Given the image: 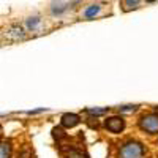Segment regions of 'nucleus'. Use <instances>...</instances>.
<instances>
[{
    "mask_svg": "<svg viewBox=\"0 0 158 158\" xmlns=\"http://www.w3.org/2000/svg\"><path fill=\"white\" fill-rule=\"evenodd\" d=\"M144 149L139 142H127L120 149V158H141Z\"/></svg>",
    "mask_w": 158,
    "mask_h": 158,
    "instance_id": "1",
    "label": "nucleus"
},
{
    "mask_svg": "<svg viewBox=\"0 0 158 158\" xmlns=\"http://www.w3.org/2000/svg\"><path fill=\"white\" fill-rule=\"evenodd\" d=\"M139 127L147 131L150 135L158 133V114H149V115H144L141 120H139Z\"/></svg>",
    "mask_w": 158,
    "mask_h": 158,
    "instance_id": "2",
    "label": "nucleus"
},
{
    "mask_svg": "<svg viewBox=\"0 0 158 158\" xmlns=\"http://www.w3.org/2000/svg\"><path fill=\"white\" fill-rule=\"evenodd\" d=\"M104 125H106V128L109 131H112V133H120V131L123 130V127H125L122 117H111V118H108V120H106V123H104Z\"/></svg>",
    "mask_w": 158,
    "mask_h": 158,
    "instance_id": "3",
    "label": "nucleus"
},
{
    "mask_svg": "<svg viewBox=\"0 0 158 158\" xmlns=\"http://www.w3.org/2000/svg\"><path fill=\"white\" fill-rule=\"evenodd\" d=\"M79 123V115L76 114H63L62 115V125L65 128H73Z\"/></svg>",
    "mask_w": 158,
    "mask_h": 158,
    "instance_id": "4",
    "label": "nucleus"
},
{
    "mask_svg": "<svg viewBox=\"0 0 158 158\" xmlns=\"http://www.w3.org/2000/svg\"><path fill=\"white\" fill-rule=\"evenodd\" d=\"M98 11H100V6L98 5H92L89 10H85V18H94Z\"/></svg>",
    "mask_w": 158,
    "mask_h": 158,
    "instance_id": "5",
    "label": "nucleus"
},
{
    "mask_svg": "<svg viewBox=\"0 0 158 158\" xmlns=\"http://www.w3.org/2000/svg\"><path fill=\"white\" fill-rule=\"evenodd\" d=\"M0 150H2V153H0V158H10V144L3 142L2 147H0Z\"/></svg>",
    "mask_w": 158,
    "mask_h": 158,
    "instance_id": "6",
    "label": "nucleus"
},
{
    "mask_svg": "<svg viewBox=\"0 0 158 158\" xmlns=\"http://www.w3.org/2000/svg\"><path fill=\"white\" fill-rule=\"evenodd\" d=\"M87 112H89V114H95V115H100V114H104V112H106V109H89Z\"/></svg>",
    "mask_w": 158,
    "mask_h": 158,
    "instance_id": "7",
    "label": "nucleus"
},
{
    "mask_svg": "<svg viewBox=\"0 0 158 158\" xmlns=\"http://www.w3.org/2000/svg\"><path fill=\"white\" fill-rule=\"evenodd\" d=\"M70 158H84V156H82V153H79V152H71Z\"/></svg>",
    "mask_w": 158,
    "mask_h": 158,
    "instance_id": "8",
    "label": "nucleus"
},
{
    "mask_svg": "<svg viewBox=\"0 0 158 158\" xmlns=\"http://www.w3.org/2000/svg\"><path fill=\"white\" fill-rule=\"evenodd\" d=\"M54 136H56V138H62V136H63V131H62V130L54 128Z\"/></svg>",
    "mask_w": 158,
    "mask_h": 158,
    "instance_id": "9",
    "label": "nucleus"
},
{
    "mask_svg": "<svg viewBox=\"0 0 158 158\" xmlns=\"http://www.w3.org/2000/svg\"><path fill=\"white\" fill-rule=\"evenodd\" d=\"M138 2H139V0H127V5H133V6H136Z\"/></svg>",
    "mask_w": 158,
    "mask_h": 158,
    "instance_id": "10",
    "label": "nucleus"
},
{
    "mask_svg": "<svg viewBox=\"0 0 158 158\" xmlns=\"http://www.w3.org/2000/svg\"><path fill=\"white\" fill-rule=\"evenodd\" d=\"M36 22H38L36 19H35V21H29V27H35V25H36Z\"/></svg>",
    "mask_w": 158,
    "mask_h": 158,
    "instance_id": "11",
    "label": "nucleus"
}]
</instances>
